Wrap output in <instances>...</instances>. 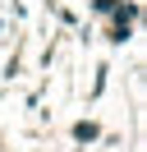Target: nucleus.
<instances>
[{
	"label": "nucleus",
	"instance_id": "3",
	"mask_svg": "<svg viewBox=\"0 0 147 152\" xmlns=\"http://www.w3.org/2000/svg\"><path fill=\"white\" fill-rule=\"evenodd\" d=\"M115 5H119V0H92V10H97V14H110Z\"/></svg>",
	"mask_w": 147,
	"mask_h": 152
},
{
	"label": "nucleus",
	"instance_id": "2",
	"mask_svg": "<svg viewBox=\"0 0 147 152\" xmlns=\"http://www.w3.org/2000/svg\"><path fill=\"white\" fill-rule=\"evenodd\" d=\"M74 138H78V143H92V138H97V124H92V120H78V124H74Z\"/></svg>",
	"mask_w": 147,
	"mask_h": 152
},
{
	"label": "nucleus",
	"instance_id": "1",
	"mask_svg": "<svg viewBox=\"0 0 147 152\" xmlns=\"http://www.w3.org/2000/svg\"><path fill=\"white\" fill-rule=\"evenodd\" d=\"M138 0H129V5H115V10H110V42H129V32H133V23H138Z\"/></svg>",
	"mask_w": 147,
	"mask_h": 152
}]
</instances>
